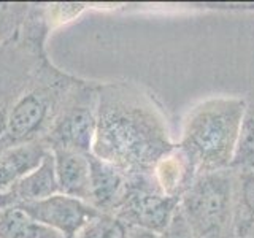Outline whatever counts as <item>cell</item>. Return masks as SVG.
Wrapping results in <instances>:
<instances>
[{
	"mask_svg": "<svg viewBox=\"0 0 254 238\" xmlns=\"http://www.w3.org/2000/svg\"><path fill=\"white\" fill-rule=\"evenodd\" d=\"M91 179H89V203L102 214H113L124 195L127 175L95 156H89Z\"/></svg>",
	"mask_w": 254,
	"mask_h": 238,
	"instance_id": "obj_10",
	"label": "cell"
},
{
	"mask_svg": "<svg viewBox=\"0 0 254 238\" xmlns=\"http://www.w3.org/2000/svg\"><path fill=\"white\" fill-rule=\"evenodd\" d=\"M175 146L162 111L149 94L126 81L100 83L92 156L126 175L153 173Z\"/></svg>",
	"mask_w": 254,
	"mask_h": 238,
	"instance_id": "obj_1",
	"label": "cell"
},
{
	"mask_svg": "<svg viewBox=\"0 0 254 238\" xmlns=\"http://www.w3.org/2000/svg\"><path fill=\"white\" fill-rule=\"evenodd\" d=\"M59 192L87 202L89 198L91 164L89 156L76 151H51Z\"/></svg>",
	"mask_w": 254,
	"mask_h": 238,
	"instance_id": "obj_11",
	"label": "cell"
},
{
	"mask_svg": "<svg viewBox=\"0 0 254 238\" xmlns=\"http://www.w3.org/2000/svg\"><path fill=\"white\" fill-rule=\"evenodd\" d=\"M50 149L43 141H30L0 151V192L10 189L43 162Z\"/></svg>",
	"mask_w": 254,
	"mask_h": 238,
	"instance_id": "obj_12",
	"label": "cell"
},
{
	"mask_svg": "<svg viewBox=\"0 0 254 238\" xmlns=\"http://www.w3.org/2000/svg\"><path fill=\"white\" fill-rule=\"evenodd\" d=\"M76 238H129V227L113 214H97L81 229Z\"/></svg>",
	"mask_w": 254,
	"mask_h": 238,
	"instance_id": "obj_17",
	"label": "cell"
},
{
	"mask_svg": "<svg viewBox=\"0 0 254 238\" xmlns=\"http://www.w3.org/2000/svg\"><path fill=\"white\" fill-rule=\"evenodd\" d=\"M129 238H161V235L149 232V230H145V229L129 227Z\"/></svg>",
	"mask_w": 254,
	"mask_h": 238,
	"instance_id": "obj_21",
	"label": "cell"
},
{
	"mask_svg": "<svg viewBox=\"0 0 254 238\" xmlns=\"http://www.w3.org/2000/svg\"><path fill=\"white\" fill-rule=\"evenodd\" d=\"M230 169L254 170V103L246 107L240 130V140H238L235 157Z\"/></svg>",
	"mask_w": 254,
	"mask_h": 238,
	"instance_id": "obj_16",
	"label": "cell"
},
{
	"mask_svg": "<svg viewBox=\"0 0 254 238\" xmlns=\"http://www.w3.org/2000/svg\"><path fill=\"white\" fill-rule=\"evenodd\" d=\"M30 3L0 2V45L6 42L26 19Z\"/></svg>",
	"mask_w": 254,
	"mask_h": 238,
	"instance_id": "obj_18",
	"label": "cell"
},
{
	"mask_svg": "<svg viewBox=\"0 0 254 238\" xmlns=\"http://www.w3.org/2000/svg\"><path fill=\"white\" fill-rule=\"evenodd\" d=\"M235 237L254 238V170H237Z\"/></svg>",
	"mask_w": 254,
	"mask_h": 238,
	"instance_id": "obj_14",
	"label": "cell"
},
{
	"mask_svg": "<svg viewBox=\"0 0 254 238\" xmlns=\"http://www.w3.org/2000/svg\"><path fill=\"white\" fill-rule=\"evenodd\" d=\"M246 107L242 99L216 97L202 102L189 113L177 146L197 175L232 167Z\"/></svg>",
	"mask_w": 254,
	"mask_h": 238,
	"instance_id": "obj_2",
	"label": "cell"
},
{
	"mask_svg": "<svg viewBox=\"0 0 254 238\" xmlns=\"http://www.w3.org/2000/svg\"><path fill=\"white\" fill-rule=\"evenodd\" d=\"M54 194H59V187L56 179L54 157L50 151L34 172L26 175L5 192H0V210L19 208L22 205L43 200Z\"/></svg>",
	"mask_w": 254,
	"mask_h": 238,
	"instance_id": "obj_9",
	"label": "cell"
},
{
	"mask_svg": "<svg viewBox=\"0 0 254 238\" xmlns=\"http://www.w3.org/2000/svg\"><path fill=\"white\" fill-rule=\"evenodd\" d=\"M19 208L32 219L53 229L64 238H76L87 222L100 214L87 202L61 192L43 200L22 205Z\"/></svg>",
	"mask_w": 254,
	"mask_h": 238,
	"instance_id": "obj_8",
	"label": "cell"
},
{
	"mask_svg": "<svg viewBox=\"0 0 254 238\" xmlns=\"http://www.w3.org/2000/svg\"><path fill=\"white\" fill-rule=\"evenodd\" d=\"M81 83L83 78L65 73L46 59L13 105L0 138V151L21 143L43 141Z\"/></svg>",
	"mask_w": 254,
	"mask_h": 238,
	"instance_id": "obj_3",
	"label": "cell"
},
{
	"mask_svg": "<svg viewBox=\"0 0 254 238\" xmlns=\"http://www.w3.org/2000/svg\"><path fill=\"white\" fill-rule=\"evenodd\" d=\"M180 198L167 195L159 187L154 173L127 175V184L113 216L127 227L145 229L161 235L177 211Z\"/></svg>",
	"mask_w": 254,
	"mask_h": 238,
	"instance_id": "obj_6",
	"label": "cell"
},
{
	"mask_svg": "<svg viewBox=\"0 0 254 238\" xmlns=\"http://www.w3.org/2000/svg\"><path fill=\"white\" fill-rule=\"evenodd\" d=\"M153 173L159 187L167 195L175 198H181L197 177L194 167L178 146H175L169 154L159 161Z\"/></svg>",
	"mask_w": 254,
	"mask_h": 238,
	"instance_id": "obj_13",
	"label": "cell"
},
{
	"mask_svg": "<svg viewBox=\"0 0 254 238\" xmlns=\"http://www.w3.org/2000/svg\"><path fill=\"white\" fill-rule=\"evenodd\" d=\"M234 238H237V237H234Z\"/></svg>",
	"mask_w": 254,
	"mask_h": 238,
	"instance_id": "obj_22",
	"label": "cell"
},
{
	"mask_svg": "<svg viewBox=\"0 0 254 238\" xmlns=\"http://www.w3.org/2000/svg\"><path fill=\"white\" fill-rule=\"evenodd\" d=\"M100 81L83 79L81 86L56 119L43 143L50 151L65 149L91 154L97 127Z\"/></svg>",
	"mask_w": 254,
	"mask_h": 238,
	"instance_id": "obj_7",
	"label": "cell"
},
{
	"mask_svg": "<svg viewBox=\"0 0 254 238\" xmlns=\"http://www.w3.org/2000/svg\"><path fill=\"white\" fill-rule=\"evenodd\" d=\"M84 3H45V14L48 24L53 29L54 26L75 19L84 10Z\"/></svg>",
	"mask_w": 254,
	"mask_h": 238,
	"instance_id": "obj_19",
	"label": "cell"
},
{
	"mask_svg": "<svg viewBox=\"0 0 254 238\" xmlns=\"http://www.w3.org/2000/svg\"><path fill=\"white\" fill-rule=\"evenodd\" d=\"M161 238H197L195 234L192 232V229H190V226L188 224L186 218L183 216L180 205L177 211L173 213L169 226H167L165 230L161 234Z\"/></svg>",
	"mask_w": 254,
	"mask_h": 238,
	"instance_id": "obj_20",
	"label": "cell"
},
{
	"mask_svg": "<svg viewBox=\"0 0 254 238\" xmlns=\"http://www.w3.org/2000/svg\"><path fill=\"white\" fill-rule=\"evenodd\" d=\"M50 32L45 3H30L18 30L0 45V138L13 105L48 59L46 38Z\"/></svg>",
	"mask_w": 254,
	"mask_h": 238,
	"instance_id": "obj_4",
	"label": "cell"
},
{
	"mask_svg": "<svg viewBox=\"0 0 254 238\" xmlns=\"http://www.w3.org/2000/svg\"><path fill=\"white\" fill-rule=\"evenodd\" d=\"M0 238H64L21 208L0 210Z\"/></svg>",
	"mask_w": 254,
	"mask_h": 238,
	"instance_id": "obj_15",
	"label": "cell"
},
{
	"mask_svg": "<svg viewBox=\"0 0 254 238\" xmlns=\"http://www.w3.org/2000/svg\"><path fill=\"white\" fill-rule=\"evenodd\" d=\"M237 170L197 175L180 198V210L197 238H234Z\"/></svg>",
	"mask_w": 254,
	"mask_h": 238,
	"instance_id": "obj_5",
	"label": "cell"
}]
</instances>
